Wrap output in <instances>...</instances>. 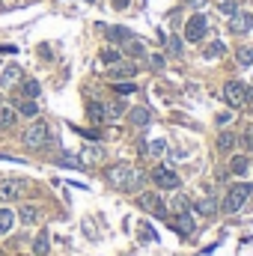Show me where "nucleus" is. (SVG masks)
Returning <instances> with one entry per match:
<instances>
[{
  "mask_svg": "<svg viewBox=\"0 0 253 256\" xmlns=\"http://www.w3.org/2000/svg\"><path fill=\"white\" fill-rule=\"evenodd\" d=\"M18 113H24V116H36V113H39V104H36L33 98H24V101H18Z\"/></svg>",
  "mask_w": 253,
  "mask_h": 256,
  "instance_id": "22",
  "label": "nucleus"
},
{
  "mask_svg": "<svg viewBox=\"0 0 253 256\" xmlns=\"http://www.w3.org/2000/svg\"><path fill=\"white\" fill-rule=\"evenodd\" d=\"M84 158H86L89 164H95V161L104 158V149H101V146H84Z\"/></svg>",
  "mask_w": 253,
  "mask_h": 256,
  "instance_id": "23",
  "label": "nucleus"
},
{
  "mask_svg": "<svg viewBox=\"0 0 253 256\" xmlns=\"http://www.w3.org/2000/svg\"><path fill=\"white\" fill-rule=\"evenodd\" d=\"M224 51H227V48H224L221 42H212V45H206V51H203V54L212 60V57H224Z\"/></svg>",
  "mask_w": 253,
  "mask_h": 256,
  "instance_id": "28",
  "label": "nucleus"
},
{
  "mask_svg": "<svg viewBox=\"0 0 253 256\" xmlns=\"http://www.w3.org/2000/svg\"><path fill=\"white\" fill-rule=\"evenodd\" d=\"M197 212H200V215H215V212H218V200H212V197L200 200V203H197Z\"/></svg>",
  "mask_w": 253,
  "mask_h": 256,
  "instance_id": "24",
  "label": "nucleus"
},
{
  "mask_svg": "<svg viewBox=\"0 0 253 256\" xmlns=\"http://www.w3.org/2000/svg\"><path fill=\"white\" fill-rule=\"evenodd\" d=\"M239 66H253V48H239Z\"/></svg>",
  "mask_w": 253,
  "mask_h": 256,
  "instance_id": "30",
  "label": "nucleus"
},
{
  "mask_svg": "<svg viewBox=\"0 0 253 256\" xmlns=\"http://www.w3.org/2000/svg\"><path fill=\"white\" fill-rule=\"evenodd\" d=\"M12 125H15V110L0 104V128H12Z\"/></svg>",
  "mask_w": 253,
  "mask_h": 256,
  "instance_id": "21",
  "label": "nucleus"
},
{
  "mask_svg": "<svg viewBox=\"0 0 253 256\" xmlns=\"http://www.w3.org/2000/svg\"><path fill=\"white\" fill-rule=\"evenodd\" d=\"M251 197H253V194H251ZM251 209H253V203H251Z\"/></svg>",
  "mask_w": 253,
  "mask_h": 256,
  "instance_id": "39",
  "label": "nucleus"
},
{
  "mask_svg": "<svg viewBox=\"0 0 253 256\" xmlns=\"http://www.w3.org/2000/svg\"><path fill=\"white\" fill-rule=\"evenodd\" d=\"M236 143H239V137H236L233 131H224V134H218V149H221V152H230Z\"/></svg>",
  "mask_w": 253,
  "mask_h": 256,
  "instance_id": "19",
  "label": "nucleus"
},
{
  "mask_svg": "<svg viewBox=\"0 0 253 256\" xmlns=\"http://www.w3.org/2000/svg\"><path fill=\"white\" fill-rule=\"evenodd\" d=\"M128 119L140 128V125H149V119H152V113H149V107H131L128 110Z\"/></svg>",
  "mask_w": 253,
  "mask_h": 256,
  "instance_id": "13",
  "label": "nucleus"
},
{
  "mask_svg": "<svg viewBox=\"0 0 253 256\" xmlns=\"http://www.w3.org/2000/svg\"><path fill=\"white\" fill-rule=\"evenodd\" d=\"M137 75V66H131V63H125V66H110V78L113 81H119V78H134Z\"/></svg>",
  "mask_w": 253,
  "mask_h": 256,
  "instance_id": "15",
  "label": "nucleus"
},
{
  "mask_svg": "<svg viewBox=\"0 0 253 256\" xmlns=\"http://www.w3.org/2000/svg\"><path fill=\"white\" fill-rule=\"evenodd\" d=\"M125 110H128V107H125L122 101H107V104H104V119H119Z\"/></svg>",
  "mask_w": 253,
  "mask_h": 256,
  "instance_id": "18",
  "label": "nucleus"
},
{
  "mask_svg": "<svg viewBox=\"0 0 253 256\" xmlns=\"http://www.w3.org/2000/svg\"><path fill=\"white\" fill-rule=\"evenodd\" d=\"M33 254H36V256H48V254H51V239H48V233H45V230L36 236V242H33Z\"/></svg>",
  "mask_w": 253,
  "mask_h": 256,
  "instance_id": "14",
  "label": "nucleus"
},
{
  "mask_svg": "<svg viewBox=\"0 0 253 256\" xmlns=\"http://www.w3.org/2000/svg\"><path fill=\"white\" fill-rule=\"evenodd\" d=\"M251 194H253L251 182H239V185H233V188H230V194H227V200H224V212H230V215L242 212V209L248 206Z\"/></svg>",
  "mask_w": 253,
  "mask_h": 256,
  "instance_id": "2",
  "label": "nucleus"
},
{
  "mask_svg": "<svg viewBox=\"0 0 253 256\" xmlns=\"http://www.w3.org/2000/svg\"><path fill=\"white\" fill-rule=\"evenodd\" d=\"M119 60H122V54H119V51H113V48H104V51H101V63L113 66V63H119Z\"/></svg>",
  "mask_w": 253,
  "mask_h": 256,
  "instance_id": "26",
  "label": "nucleus"
},
{
  "mask_svg": "<svg viewBox=\"0 0 253 256\" xmlns=\"http://www.w3.org/2000/svg\"><path fill=\"white\" fill-rule=\"evenodd\" d=\"M107 39L116 42V45H125L128 39H134V33L128 27H107Z\"/></svg>",
  "mask_w": 253,
  "mask_h": 256,
  "instance_id": "12",
  "label": "nucleus"
},
{
  "mask_svg": "<svg viewBox=\"0 0 253 256\" xmlns=\"http://www.w3.org/2000/svg\"><path fill=\"white\" fill-rule=\"evenodd\" d=\"M224 95L233 107H245V104H253V86L242 84V81H230L224 86Z\"/></svg>",
  "mask_w": 253,
  "mask_h": 256,
  "instance_id": "4",
  "label": "nucleus"
},
{
  "mask_svg": "<svg viewBox=\"0 0 253 256\" xmlns=\"http://www.w3.org/2000/svg\"><path fill=\"white\" fill-rule=\"evenodd\" d=\"M152 182H155L158 188H164V191H176V188L182 185V179H179L170 167H155V170H152Z\"/></svg>",
  "mask_w": 253,
  "mask_h": 256,
  "instance_id": "7",
  "label": "nucleus"
},
{
  "mask_svg": "<svg viewBox=\"0 0 253 256\" xmlns=\"http://www.w3.org/2000/svg\"><path fill=\"white\" fill-rule=\"evenodd\" d=\"M173 230H179L182 236H191L194 233V218H191V212H182V215H176V221L170 224Z\"/></svg>",
  "mask_w": 253,
  "mask_h": 256,
  "instance_id": "11",
  "label": "nucleus"
},
{
  "mask_svg": "<svg viewBox=\"0 0 253 256\" xmlns=\"http://www.w3.org/2000/svg\"><path fill=\"white\" fill-rule=\"evenodd\" d=\"M21 221H24V224H36V221H39V209H36V206H24V209H21Z\"/></svg>",
  "mask_w": 253,
  "mask_h": 256,
  "instance_id": "25",
  "label": "nucleus"
},
{
  "mask_svg": "<svg viewBox=\"0 0 253 256\" xmlns=\"http://www.w3.org/2000/svg\"><path fill=\"white\" fill-rule=\"evenodd\" d=\"M24 81V72H21V66H6L3 72H0V86L3 89H9V86H15V84H21Z\"/></svg>",
  "mask_w": 253,
  "mask_h": 256,
  "instance_id": "9",
  "label": "nucleus"
},
{
  "mask_svg": "<svg viewBox=\"0 0 253 256\" xmlns=\"http://www.w3.org/2000/svg\"><path fill=\"white\" fill-rule=\"evenodd\" d=\"M221 12H224V15H236V12H239V6H236L233 0H224V3H221Z\"/></svg>",
  "mask_w": 253,
  "mask_h": 256,
  "instance_id": "34",
  "label": "nucleus"
},
{
  "mask_svg": "<svg viewBox=\"0 0 253 256\" xmlns=\"http://www.w3.org/2000/svg\"><path fill=\"white\" fill-rule=\"evenodd\" d=\"M12 224H15V212L12 209H0V239L12 233Z\"/></svg>",
  "mask_w": 253,
  "mask_h": 256,
  "instance_id": "16",
  "label": "nucleus"
},
{
  "mask_svg": "<svg viewBox=\"0 0 253 256\" xmlns=\"http://www.w3.org/2000/svg\"><path fill=\"white\" fill-rule=\"evenodd\" d=\"M21 140H24L27 149H42L51 140V125L48 122H33V125H27V131H24Z\"/></svg>",
  "mask_w": 253,
  "mask_h": 256,
  "instance_id": "3",
  "label": "nucleus"
},
{
  "mask_svg": "<svg viewBox=\"0 0 253 256\" xmlns=\"http://www.w3.org/2000/svg\"><path fill=\"white\" fill-rule=\"evenodd\" d=\"M110 3H113V9H125V6H128L131 0H110Z\"/></svg>",
  "mask_w": 253,
  "mask_h": 256,
  "instance_id": "37",
  "label": "nucleus"
},
{
  "mask_svg": "<svg viewBox=\"0 0 253 256\" xmlns=\"http://www.w3.org/2000/svg\"><path fill=\"white\" fill-rule=\"evenodd\" d=\"M206 30H209L206 15H191L188 24H185V39H188V42H203V39H206Z\"/></svg>",
  "mask_w": 253,
  "mask_h": 256,
  "instance_id": "5",
  "label": "nucleus"
},
{
  "mask_svg": "<svg viewBox=\"0 0 253 256\" xmlns=\"http://www.w3.org/2000/svg\"><path fill=\"white\" fill-rule=\"evenodd\" d=\"M84 3H95V0H84Z\"/></svg>",
  "mask_w": 253,
  "mask_h": 256,
  "instance_id": "38",
  "label": "nucleus"
},
{
  "mask_svg": "<svg viewBox=\"0 0 253 256\" xmlns=\"http://www.w3.org/2000/svg\"><path fill=\"white\" fill-rule=\"evenodd\" d=\"M24 191H27V182H24V179H3V182H0V200H3V203L18 200Z\"/></svg>",
  "mask_w": 253,
  "mask_h": 256,
  "instance_id": "8",
  "label": "nucleus"
},
{
  "mask_svg": "<svg viewBox=\"0 0 253 256\" xmlns=\"http://www.w3.org/2000/svg\"><path fill=\"white\" fill-rule=\"evenodd\" d=\"M230 170L236 173V176H242V173H248V158L242 155V158H233V164H230Z\"/></svg>",
  "mask_w": 253,
  "mask_h": 256,
  "instance_id": "29",
  "label": "nucleus"
},
{
  "mask_svg": "<svg viewBox=\"0 0 253 256\" xmlns=\"http://www.w3.org/2000/svg\"><path fill=\"white\" fill-rule=\"evenodd\" d=\"M137 206H140L143 212H149V215H155V218H167V209H164V200H161L158 194H152V191H146V194H140V197H137Z\"/></svg>",
  "mask_w": 253,
  "mask_h": 256,
  "instance_id": "6",
  "label": "nucleus"
},
{
  "mask_svg": "<svg viewBox=\"0 0 253 256\" xmlns=\"http://www.w3.org/2000/svg\"><path fill=\"white\" fill-rule=\"evenodd\" d=\"M122 54H131V57H143L146 54V48L137 42V39H128L125 45H122Z\"/></svg>",
  "mask_w": 253,
  "mask_h": 256,
  "instance_id": "20",
  "label": "nucleus"
},
{
  "mask_svg": "<svg viewBox=\"0 0 253 256\" xmlns=\"http://www.w3.org/2000/svg\"><path fill=\"white\" fill-rule=\"evenodd\" d=\"M170 54H182V42L176 36H170Z\"/></svg>",
  "mask_w": 253,
  "mask_h": 256,
  "instance_id": "35",
  "label": "nucleus"
},
{
  "mask_svg": "<svg viewBox=\"0 0 253 256\" xmlns=\"http://www.w3.org/2000/svg\"><path fill=\"white\" fill-rule=\"evenodd\" d=\"M170 212H173V215H182V212H191V200H188L185 194H176V197L170 200Z\"/></svg>",
  "mask_w": 253,
  "mask_h": 256,
  "instance_id": "17",
  "label": "nucleus"
},
{
  "mask_svg": "<svg viewBox=\"0 0 253 256\" xmlns=\"http://www.w3.org/2000/svg\"><path fill=\"white\" fill-rule=\"evenodd\" d=\"M113 89H116V92H119V95H131V92H134V89H137V86H134V84H128V81H125V84H116V86H113Z\"/></svg>",
  "mask_w": 253,
  "mask_h": 256,
  "instance_id": "32",
  "label": "nucleus"
},
{
  "mask_svg": "<svg viewBox=\"0 0 253 256\" xmlns=\"http://www.w3.org/2000/svg\"><path fill=\"white\" fill-rule=\"evenodd\" d=\"M21 92H24V98H36L39 95V84L36 81H24L21 84Z\"/></svg>",
  "mask_w": 253,
  "mask_h": 256,
  "instance_id": "27",
  "label": "nucleus"
},
{
  "mask_svg": "<svg viewBox=\"0 0 253 256\" xmlns=\"http://www.w3.org/2000/svg\"><path fill=\"white\" fill-rule=\"evenodd\" d=\"M230 30L233 33H248V30H253V12H236L233 21H230Z\"/></svg>",
  "mask_w": 253,
  "mask_h": 256,
  "instance_id": "10",
  "label": "nucleus"
},
{
  "mask_svg": "<svg viewBox=\"0 0 253 256\" xmlns=\"http://www.w3.org/2000/svg\"><path fill=\"white\" fill-rule=\"evenodd\" d=\"M149 63H152V69H161V66H164V57H161V54H152Z\"/></svg>",
  "mask_w": 253,
  "mask_h": 256,
  "instance_id": "36",
  "label": "nucleus"
},
{
  "mask_svg": "<svg viewBox=\"0 0 253 256\" xmlns=\"http://www.w3.org/2000/svg\"><path fill=\"white\" fill-rule=\"evenodd\" d=\"M107 179H110L113 188H119V191H125V194H134V191L143 188L146 173H140V170H134V167H128V164H116V167L107 170Z\"/></svg>",
  "mask_w": 253,
  "mask_h": 256,
  "instance_id": "1",
  "label": "nucleus"
},
{
  "mask_svg": "<svg viewBox=\"0 0 253 256\" xmlns=\"http://www.w3.org/2000/svg\"><path fill=\"white\" fill-rule=\"evenodd\" d=\"M89 116L101 122V119H104V104H95V101H89Z\"/></svg>",
  "mask_w": 253,
  "mask_h": 256,
  "instance_id": "31",
  "label": "nucleus"
},
{
  "mask_svg": "<svg viewBox=\"0 0 253 256\" xmlns=\"http://www.w3.org/2000/svg\"><path fill=\"white\" fill-rule=\"evenodd\" d=\"M164 149H167V143H164V140H152V143H149V155H161Z\"/></svg>",
  "mask_w": 253,
  "mask_h": 256,
  "instance_id": "33",
  "label": "nucleus"
}]
</instances>
